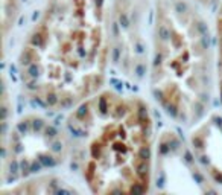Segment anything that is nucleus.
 I'll return each mask as SVG.
<instances>
[{
	"label": "nucleus",
	"instance_id": "nucleus-5",
	"mask_svg": "<svg viewBox=\"0 0 222 195\" xmlns=\"http://www.w3.org/2000/svg\"><path fill=\"white\" fill-rule=\"evenodd\" d=\"M157 171L163 175V185H169V191H173V185H181V191H186L183 185L192 187L195 192H208V178L198 165L193 152L184 148L173 133H164L160 139L157 150Z\"/></svg>",
	"mask_w": 222,
	"mask_h": 195
},
{
	"label": "nucleus",
	"instance_id": "nucleus-4",
	"mask_svg": "<svg viewBox=\"0 0 222 195\" xmlns=\"http://www.w3.org/2000/svg\"><path fill=\"white\" fill-rule=\"evenodd\" d=\"M70 148L67 134L41 116H26L11 131L3 178H22L64 162Z\"/></svg>",
	"mask_w": 222,
	"mask_h": 195
},
{
	"label": "nucleus",
	"instance_id": "nucleus-1",
	"mask_svg": "<svg viewBox=\"0 0 222 195\" xmlns=\"http://www.w3.org/2000/svg\"><path fill=\"white\" fill-rule=\"evenodd\" d=\"M106 0H46L18 55L23 90L38 105L72 110L105 78Z\"/></svg>",
	"mask_w": 222,
	"mask_h": 195
},
{
	"label": "nucleus",
	"instance_id": "nucleus-8",
	"mask_svg": "<svg viewBox=\"0 0 222 195\" xmlns=\"http://www.w3.org/2000/svg\"><path fill=\"white\" fill-rule=\"evenodd\" d=\"M195 2H198V3H210V2H213V0H195Z\"/></svg>",
	"mask_w": 222,
	"mask_h": 195
},
{
	"label": "nucleus",
	"instance_id": "nucleus-3",
	"mask_svg": "<svg viewBox=\"0 0 222 195\" xmlns=\"http://www.w3.org/2000/svg\"><path fill=\"white\" fill-rule=\"evenodd\" d=\"M195 0H157L152 24L151 90L173 122H201L212 102L216 53Z\"/></svg>",
	"mask_w": 222,
	"mask_h": 195
},
{
	"label": "nucleus",
	"instance_id": "nucleus-6",
	"mask_svg": "<svg viewBox=\"0 0 222 195\" xmlns=\"http://www.w3.org/2000/svg\"><path fill=\"white\" fill-rule=\"evenodd\" d=\"M192 152L212 183L222 186V116L210 114L195 125Z\"/></svg>",
	"mask_w": 222,
	"mask_h": 195
},
{
	"label": "nucleus",
	"instance_id": "nucleus-2",
	"mask_svg": "<svg viewBox=\"0 0 222 195\" xmlns=\"http://www.w3.org/2000/svg\"><path fill=\"white\" fill-rule=\"evenodd\" d=\"M79 172L91 192L149 191L154 175V125L142 98L96 92L72 108L67 119Z\"/></svg>",
	"mask_w": 222,
	"mask_h": 195
},
{
	"label": "nucleus",
	"instance_id": "nucleus-7",
	"mask_svg": "<svg viewBox=\"0 0 222 195\" xmlns=\"http://www.w3.org/2000/svg\"><path fill=\"white\" fill-rule=\"evenodd\" d=\"M216 75L222 96V0L219 3L216 15Z\"/></svg>",
	"mask_w": 222,
	"mask_h": 195
}]
</instances>
